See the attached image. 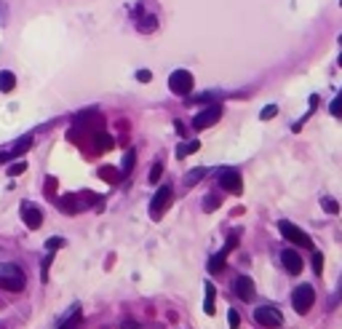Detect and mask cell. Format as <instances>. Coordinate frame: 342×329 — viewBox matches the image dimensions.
<instances>
[{"label":"cell","instance_id":"cell-1","mask_svg":"<svg viewBox=\"0 0 342 329\" xmlns=\"http://www.w3.org/2000/svg\"><path fill=\"white\" fill-rule=\"evenodd\" d=\"M24 286H27V278L19 265H8V262L0 265V289L3 292H22Z\"/></svg>","mask_w":342,"mask_h":329},{"label":"cell","instance_id":"cell-2","mask_svg":"<svg viewBox=\"0 0 342 329\" xmlns=\"http://www.w3.org/2000/svg\"><path fill=\"white\" fill-rule=\"evenodd\" d=\"M313 302H316V289L310 286V284H300L292 292V308L297 310V313H302V316L313 308Z\"/></svg>","mask_w":342,"mask_h":329},{"label":"cell","instance_id":"cell-3","mask_svg":"<svg viewBox=\"0 0 342 329\" xmlns=\"http://www.w3.org/2000/svg\"><path fill=\"white\" fill-rule=\"evenodd\" d=\"M278 230H281V236L289 241V244L302 246V249H313V241H310V236H308V233H302L297 225H292L289 219H281V222H278Z\"/></svg>","mask_w":342,"mask_h":329},{"label":"cell","instance_id":"cell-4","mask_svg":"<svg viewBox=\"0 0 342 329\" xmlns=\"http://www.w3.org/2000/svg\"><path fill=\"white\" fill-rule=\"evenodd\" d=\"M192 83L196 81H192V75L188 70H174L168 78V89H171V94H176V97H188L192 91Z\"/></svg>","mask_w":342,"mask_h":329},{"label":"cell","instance_id":"cell-5","mask_svg":"<svg viewBox=\"0 0 342 329\" xmlns=\"http://www.w3.org/2000/svg\"><path fill=\"white\" fill-rule=\"evenodd\" d=\"M254 318L260 326H268V329H276L284 324V316L278 313V308H273V305H262V308L254 310Z\"/></svg>","mask_w":342,"mask_h":329},{"label":"cell","instance_id":"cell-6","mask_svg":"<svg viewBox=\"0 0 342 329\" xmlns=\"http://www.w3.org/2000/svg\"><path fill=\"white\" fill-rule=\"evenodd\" d=\"M220 185H222V190H228L232 195L244 193V179H240V171L238 169H222L220 171Z\"/></svg>","mask_w":342,"mask_h":329},{"label":"cell","instance_id":"cell-7","mask_svg":"<svg viewBox=\"0 0 342 329\" xmlns=\"http://www.w3.org/2000/svg\"><path fill=\"white\" fill-rule=\"evenodd\" d=\"M222 118V105H208L206 110H200V113L196 115V121H192V129H208V126H214L216 121Z\"/></svg>","mask_w":342,"mask_h":329},{"label":"cell","instance_id":"cell-8","mask_svg":"<svg viewBox=\"0 0 342 329\" xmlns=\"http://www.w3.org/2000/svg\"><path fill=\"white\" fill-rule=\"evenodd\" d=\"M171 195H174V193H171V187H166V185H163L160 190L152 195V203H150V217L152 219H160L163 217V211H166L168 203H171Z\"/></svg>","mask_w":342,"mask_h":329},{"label":"cell","instance_id":"cell-9","mask_svg":"<svg viewBox=\"0 0 342 329\" xmlns=\"http://www.w3.org/2000/svg\"><path fill=\"white\" fill-rule=\"evenodd\" d=\"M19 214H22V219H24V225L30 230H38L43 225V211L38 209V206H32V203H22V209H19Z\"/></svg>","mask_w":342,"mask_h":329},{"label":"cell","instance_id":"cell-10","mask_svg":"<svg viewBox=\"0 0 342 329\" xmlns=\"http://www.w3.org/2000/svg\"><path fill=\"white\" fill-rule=\"evenodd\" d=\"M232 289H236V294H238V300H246V302H252L254 300V281L248 278V276H238L236 278V284H232Z\"/></svg>","mask_w":342,"mask_h":329},{"label":"cell","instance_id":"cell-11","mask_svg":"<svg viewBox=\"0 0 342 329\" xmlns=\"http://www.w3.org/2000/svg\"><path fill=\"white\" fill-rule=\"evenodd\" d=\"M281 262H284V268L289 270L292 276H300V273H302V257L297 254V249H284Z\"/></svg>","mask_w":342,"mask_h":329},{"label":"cell","instance_id":"cell-12","mask_svg":"<svg viewBox=\"0 0 342 329\" xmlns=\"http://www.w3.org/2000/svg\"><path fill=\"white\" fill-rule=\"evenodd\" d=\"M30 147H32V137H22V139H19V145H14L8 153H3V155H0V161H11V158H16V155L27 153Z\"/></svg>","mask_w":342,"mask_h":329},{"label":"cell","instance_id":"cell-13","mask_svg":"<svg viewBox=\"0 0 342 329\" xmlns=\"http://www.w3.org/2000/svg\"><path fill=\"white\" fill-rule=\"evenodd\" d=\"M136 27H139V33H152V30L158 27V19H155L152 14H139Z\"/></svg>","mask_w":342,"mask_h":329},{"label":"cell","instance_id":"cell-14","mask_svg":"<svg viewBox=\"0 0 342 329\" xmlns=\"http://www.w3.org/2000/svg\"><path fill=\"white\" fill-rule=\"evenodd\" d=\"M14 86H16V75H14L11 70H3V73H0V91H3V94H11Z\"/></svg>","mask_w":342,"mask_h":329},{"label":"cell","instance_id":"cell-15","mask_svg":"<svg viewBox=\"0 0 342 329\" xmlns=\"http://www.w3.org/2000/svg\"><path fill=\"white\" fill-rule=\"evenodd\" d=\"M204 292H206V305H204V310H206V316H214V308H216V289L214 284H206L204 286Z\"/></svg>","mask_w":342,"mask_h":329},{"label":"cell","instance_id":"cell-16","mask_svg":"<svg viewBox=\"0 0 342 329\" xmlns=\"http://www.w3.org/2000/svg\"><path fill=\"white\" fill-rule=\"evenodd\" d=\"M224 262H228V254H224V252L214 254L212 260H208V273H214V276H216V273H222L224 270Z\"/></svg>","mask_w":342,"mask_h":329},{"label":"cell","instance_id":"cell-17","mask_svg":"<svg viewBox=\"0 0 342 329\" xmlns=\"http://www.w3.org/2000/svg\"><path fill=\"white\" fill-rule=\"evenodd\" d=\"M198 150H200V142H182L176 147V158H188V155L198 153Z\"/></svg>","mask_w":342,"mask_h":329},{"label":"cell","instance_id":"cell-18","mask_svg":"<svg viewBox=\"0 0 342 329\" xmlns=\"http://www.w3.org/2000/svg\"><path fill=\"white\" fill-rule=\"evenodd\" d=\"M62 209H64L67 214H72V211L80 209V201H78L75 195H64V198H62Z\"/></svg>","mask_w":342,"mask_h":329},{"label":"cell","instance_id":"cell-19","mask_svg":"<svg viewBox=\"0 0 342 329\" xmlns=\"http://www.w3.org/2000/svg\"><path fill=\"white\" fill-rule=\"evenodd\" d=\"M134 158H136V153H134V150H126V155H123V171H120V174H131V169H134Z\"/></svg>","mask_w":342,"mask_h":329},{"label":"cell","instance_id":"cell-20","mask_svg":"<svg viewBox=\"0 0 342 329\" xmlns=\"http://www.w3.org/2000/svg\"><path fill=\"white\" fill-rule=\"evenodd\" d=\"M206 174H208V169H196V171H190V174H188V179H184V182H188V185H196L198 179H204Z\"/></svg>","mask_w":342,"mask_h":329},{"label":"cell","instance_id":"cell-21","mask_svg":"<svg viewBox=\"0 0 342 329\" xmlns=\"http://www.w3.org/2000/svg\"><path fill=\"white\" fill-rule=\"evenodd\" d=\"M78 324H80V313H78V308H75V310H72V316H70V318L64 321V324L59 326V329H75Z\"/></svg>","mask_w":342,"mask_h":329},{"label":"cell","instance_id":"cell-22","mask_svg":"<svg viewBox=\"0 0 342 329\" xmlns=\"http://www.w3.org/2000/svg\"><path fill=\"white\" fill-rule=\"evenodd\" d=\"M27 171V163L24 161H16L14 166H8V177H19V174H24Z\"/></svg>","mask_w":342,"mask_h":329},{"label":"cell","instance_id":"cell-23","mask_svg":"<svg viewBox=\"0 0 342 329\" xmlns=\"http://www.w3.org/2000/svg\"><path fill=\"white\" fill-rule=\"evenodd\" d=\"M160 174H163V163H160V161H155V163H152V169H150V182L155 185V182L160 179Z\"/></svg>","mask_w":342,"mask_h":329},{"label":"cell","instance_id":"cell-24","mask_svg":"<svg viewBox=\"0 0 342 329\" xmlns=\"http://www.w3.org/2000/svg\"><path fill=\"white\" fill-rule=\"evenodd\" d=\"M329 113L334 115V118H342V94L337 99H332V107H329Z\"/></svg>","mask_w":342,"mask_h":329},{"label":"cell","instance_id":"cell-25","mask_svg":"<svg viewBox=\"0 0 342 329\" xmlns=\"http://www.w3.org/2000/svg\"><path fill=\"white\" fill-rule=\"evenodd\" d=\"M313 270H316V276L324 273V254L321 252H313Z\"/></svg>","mask_w":342,"mask_h":329},{"label":"cell","instance_id":"cell-26","mask_svg":"<svg viewBox=\"0 0 342 329\" xmlns=\"http://www.w3.org/2000/svg\"><path fill=\"white\" fill-rule=\"evenodd\" d=\"M276 115H278V107H276V105H268V107H262L260 118H262V121H270V118H276Z\"/></svg>","mask_w":342,"mask_h":329},{"label":"cell","instance_id":"cell-27","mask_svg":"<svg viewBox=\"0 0 342 329\" xmlns=\"http://www.w3.org/2000/svg\"><path fill=\"white\" fill-rule=\"evenodd\" d=\"M321 203H324V211H326V214H337V211H340V206H337V201H334V198H324Z\"/></svg>","mask_w":342,"mask_h":329},{"label":"cell","instance_id":"cell-28","mask_svg":"<svg viewBox=\"0 0 342 329\" xmlns=\"http://www.w3.org/2000/svg\"><path fill=\"white\" fill-rule=\"evenodd\" d=\"M59 246H64V238H48V241H46V249H48L51 254L56 252Z\"/></svg>","mask_w":342,"mask_h":329},{"label":"cell","instance_id":"cell-29","mask_svg":"<svg viewBox=\"0 0 342 329\" xmlns=\"http://www.w3.org/2000/svg\"><path fill=\"white\" fill-rule=\"evenodd\" d=\"M340 302H342V278H340V284H337V292H334V297L329 300V308H337Z\"/></svg>","mask_w":342,"mask_h":329},{"label":"cell","instance_id":"cell-30","mask_svg":"<svg viewBox=\"0 0 342 329\" xmlns=\"http://www.w3.org/2000/svg\"><path fill=\"white\" fill-rule=\"evenodd\" d=\"M228 321H230V329H238V326H240V316H238V310H228Z\"/></svg>","mask_w":342,"mask_h":329},{"label":"cell","instance_id":"cell-31","mask_svg":"<svg viewBox=\"0 0 342 329\" xmlns=\"http://www.w3.org/2000/svg\"><path fill=\"white\" fill-rule=\"evenodd\" d=\"M236 246H238V236H236V233H232V236L228 238V244H224V249H222V252H224V254H230Z\"/></svg>","mask_w":342,"mask_h":329},{"label":"cell","instance_id":"cell-32","mask_svg":"<svg viewBox=\"0 0 342 329\" xmlns=\"http://www.w3.org/2000/svg\"><path fill=\"white\" fill-rule=\"evenodd\" d=\"M136 78H139V83H150L152 81V73H150V70H139Z\"/></svg>","mask_w":342,"mask_h":329},{"label":"cell","instance_id":"cell-33","mask_svg":"<svg viewBox=\"0 0 342 329\" xmlns=\"http://www.w3.org/2000/svg\"><path fill=\"white\" fill-rule=\"evenodd\" d=\"M99 174H102L104 179H115V177H118V171H115V169H110V166H104L102 171H99Z\"/></svg>","mask_w":342,"mask_h":329},{"label":"cell","instance_id":"cell-34","mask_svg":"<svg viewBox=\"0 0 342 329\" xmlns=\"http://www.w3.org/2000/svg\"><path fill=\"white\" fill-rule=\"evenodd\" d=\"M206 211H214L216 209V198H206V206H204Z\"/></svg>","mask_w":342,"mask_h":329},{"label":"cell","instance_id":"cell-35","mask_svg":"<svg viewBox=\"0 0 342 329\" xmlns=\"http://www.w3.org/2000/svg\"><path fill=\"white\" fill-rule=\"evenodd\" d=\"M337 65H340V67H342V54H340V59H337Z\"/></svg>","mask_w":342,"mask_h":329},{"label":"cell","instance_id":"cell-36","mask_svg":"<svg viewBox=\"0 0 342 329\" xmlns=\"http://www.w3.org/2000/svg\"><path fill=\"white\" fill-rule=\"evenodd\" d=\"M340 43H342V35H340Z\"/></svg>","mask_w":342,"mask_h":329}]
</instances>
